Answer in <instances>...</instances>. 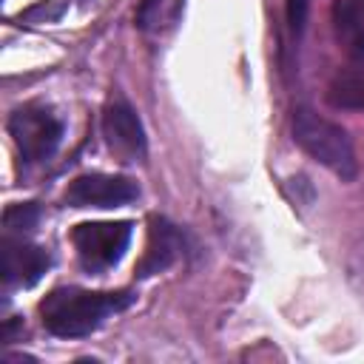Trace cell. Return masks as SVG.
Masks as SVG:
<instances>
[{"label": "cell", "mask_w": 364, "mask_h": 364, "mask_svg": "<svg viewBox=\"0 0 364 364\" xmlns=\"http://www.w3.org/2000/svg\"><path fill=\"white\" fill-rule=\"evenodd\" d=\"M330 17L341 48L353 60H364V0H336Z\"/></svg>", "instance_id": "9c48e42d"}, {"label": "cell", "mask_w": 364, "mask_h": 364, "mask_svg": "<svg viewBox=\"0 0 364 364\" xmlns=\"http://www.w3.org/2000/svg\"><path fill=\"white\" fill-rule=\"evenodd\" d=\"M293 139L296 145L313 156L318 165L330 168L341 179H353L358 173L355 151L347 131L327 117L316 114L313 108H296L293 114Z\"/></svg>", "instance_id": "7a4b0ae2"}, {"label": "cell", "mask_w": 364, "mask_h": 364, "mask_svg": "<svg viewBox=\"0 0 364 364\" xmlns=\"http://www.w3.org/2000/svg\"><path fill=\"white\" fill-rule=\"evenodd\" d=\"M131 290L117 293H94L82 287H57L40 301V316L48 333L60 338H80L91 336L105 324L108 316L134 304Z\"/></svg>", "instance_id": "6da1fadb"}, {"label": "cell", "mask_w": 364, "mask_h": 364, "mask_svg": "<svg viewBox=\"0 0 364 364\" xmlns=\"http://www.w3.org/2000/svg\"><path fill=\"white\" fill-rule=\"evenodd\" d=\"M9 134L26 162H43L57 151L63 122L43 105H20L9 117Z\"/></svg>", "instance_id": "277c9868"}, {"label": "cell", "mask_w": 364, "mask_h": 364, "mask_svg": "<svg viewBox=\"0 0 364 364\" xmlns=\"http://www.w3.org/2000/svg\"><path fill=\"white\" fill-rule=\"evenodd\" d=\"M3 256V287L6 290H23L43 279V273L51 267V256L46 247L26 242V236H3L0 245Z\"/></svg>", "instance_id": "8992f818"}, {"label": "cell", "mask_w": 364, "mask_h": 364, "mask_svg": "<svg viewBox=\"0 0 364 364\" xmlns=\"http://www.w3.org/2000/svg\"><path fill=\"white\" fill-rule=\"evenodd\" d=\"M182 256V236L179 230L162 219V216H154L151 219V228H148V245H145V253L136 264V276H154V273H162L168 270L176 259Z\"/></svg>", "instance_id": "ba28073f"}, {"label": "cell", "mask_w": 364, "mask_h": 364, "mask_svg": "<svg viewBox=\"0 0 364 364\" xmlns=\"http://www.w3.org/2000/svg\"><path fill=\"white\" fill-rule=\"evenodd\" d=\"M40 222V208L34 202H20V205H9L3 213V228L9 236H26L37 228Z\"/></svg>", "instance_id": "7c38bea8"}, {"label": "cell", "mask_w": 364, "mask_h": 364, "mask_svg": "<svg viewBox=\"0 0 364 364\" xmlns=\"http://www.w3.org/2000/svg\"><path fill=\"white\" fill-rule=\"evenodd\" d=\"M304 20H307V0H287V23L293 34L304 28Z\"/></svg>", "instance_id": "4fadbf2b"}, {"label": "cell", "mask_w": 364, "mask_h": 364, "mask_svg": "<svg viewBox=\"0 0 364 364\" xmlns=\"http://www.w3.org/2000/svg\"><path fill=\"white\" fill-rule=\"evenodd\" d=\"M60 14H63V6H54V9H48L46 3H40V6L28 9L26 14H20V20H37V17H46V20H57Z\"/></svg>", "instance_id": "5bb4252c"}, {"label": "cell", "mask_w": 364, "mask_h": 364, "mask_svg": "<svg viewBox=\"0 0 364 364\" xmlns=\"http://www.w3.org/2000/svg\"><path fill=\"white\" fill-rule=\"evenodd\" d=\"M102 134L108 148L122 159V162H136L145 156V128L136 117V111L125 102V100H114L108 102L105 114H102Z\"/></svg>", "instance_id": "52a82bcc"}, {"label": "cell", "mask_w": 364, "mask_h": 364, "mask_svg": "<svg viewBox=\"0 0 364 364\" xmlns=\"http://www.w3.org/2000/svg\"><path fill=\"white\" fill-rule=\"evenodd\" d=\"M71 242L85 270H108L128 250L131 222H82L71 230Z\"/></svg>", "instance_id": "3957f363"}, {"label": "cell", "mask_w": 364, "mask_h": 364, "mask_svg": "<svg viewBox=\"0 0 364 364\" xmlns=\"http://www.w3.org/2000/svg\"><path fill=\"white\" fill-rule=\"evenodd\" d=\"M185 0H142L136 11V26L148 34L171 31L182 17Z\"/></svg>", "instance_id": "30bf717a"}, {"label": "cell", "mask_w": 364, "mask_h": 364, "mask_svg": "<svg viewBox=\"0 0 364 364\" xmlns=\"http://www.w3.org/2000/svg\"><path fill=\"white\" fill-rule=\"evenodd\" d=\"M327 100L336 108L364 111V74L358 71H338L327 85Z\"/></svg>", "instance_id": "8fae6325"}, {"label": "cell", "mask_w": 364, "mask_h": 364, "mask_svg": "<svg viewBox=\"0 0 364 364\" xmlns=\"http://www.w3.org/2000/svg\"><path fill=\"white\" fill-rule=\"evenodd\" d=\"M139 196V185L114 173H82L65 188V205L71 208H119Z\"/></svg>", "instance_id": "5b68a950"}]
</instances>
